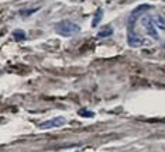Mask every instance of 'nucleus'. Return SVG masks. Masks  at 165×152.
<instances>
[{"instance_id":"obj_1","label":"nucleus","mask_w":165,"mask_h":152,"mask_svg":"<svg viewBox=\"0 0 165 152\" xmlns=\"http://www.w3.org/2000/svg\"><path fill=\"white\" fill-rule=\"evenodd\" d=\"M55 30H56L58 34H61L63 37H71V35H75V34H78L80 31V27L78 24L69 21V20H63V21L55 25Z\"/></svg>"},{"instance_id":"obj_2","label":"nucleus","mask_w":165,"mask_h":152,"mask_svg":"<svg viewBox=\"0 0 165 152\" xmlns=\"http://www.w3.org/2000/svg\"><path fill=\"white\" fill-rule=\"evenodd\" d=\"M66 123V120L63 117H55L52 120H48L45 123H41L38 127L39 130H49V128H58V127H62L63 124Z\"/></svg>"},{"instance_id":"obj_3","label":"nucleus","mask_w":165,"mask_h":152,"mask_svg":"<svg viewBox=\"0 0 165 152\" xmlns=\"http://www.w3.org/2000/svg\"><path fill=\"white\" fill-rule=\"evenodd\" d=\"M142 25L145 27L147 32H148L154 40H158V38H159L157 30H155V24H154V21H152L151 17H144V18H142Z\"/></svg>"},{"instance_id":"obj_4","label":"nucleus","mask_w":165,"mask_h":152,"mask_svg":"<svg viewBox=\"0 0 165 152\" xmlns=\"http://www.w3.org/2000/svg\"><path fill=\"white\" fill-rule=\"evenodd\" d=\"M149 8H151V6H149V4H142V6H138V7L135 8L133 13H131V16H130V21H128L130 27H133V25H134L135 20H137V17L141 16L144 11H147V10H149Z\"/></svg>"},{"instance_id":"obj_5","label":"nucleus","mask_w":165,"mask_h":152,"mask_svg":"<svg viewBox=\"0 0 165 152\" xmlns=\"http://www.w3.org/2000/svg\"><path fill=\"white\" fill-rule=\"evenodd\" d=\"M127 40H128V44H130L131 47H140L142 44H147V41L142 40L141 37H138L134 31L128 32V38H127Z\"/></svg>"},{"instance_id":"obj_6","label":"nucleus","mask_w":165,"mask_h":152,"mask_svg":"<svg viewBox=\"0 0 165 152\" xmlns=\"http://www.w3.org/2000/svg\"><path fill=\"white\" fill-rule=\"evenodd\" d=\"M152 18V21H154V24L157 25L158 28H161V30H164L165 31V18L162 16H159V14H157V16L151 17Z\"/></svg>"},{"instance_id":"obj_7","label":"nucleus","mask_w":165,"mask_h":152,"mask_svg":"<svg viewBox=\"0 0 165 152\" xmlns=\"http://www.w3.org/2000/svg\"><path fill=\"white\" fill-rule=\"evenodd\" d=\"M102 17H103V8H97V11H96V14L93 17V21H92V27L99 25V23L102 21Z\"/></svg>"},{"instance_id":"obj_8","label":"nucleus","mask_w":165,"mask_h":152,"mask_svg":"<svg viewBox=\"0 0 165 152\" xmlns=\"http://www.w3.org/2000/svg\"><path fill=\"white\" fill-rule=\"evenodd\" d=\"M111 34H113V28H111L110 25L109 27H103L102 30L97 32V35H99L100 38H103V37H110Z\"/></svg>"},{"instance_id":"obj_9","label":"nucleus","mask_w":165,"mask_h":152,"mask_svg":"<svg viewBox=\"0 0 165 152\" xmlns=\"http://www.w3.org/2000/svg\"><path fill=\"white\" fill-rule=\"evenodd\" d=\"M14 38H16L17 41H21L25 38V34H24V31H21V30H17V31L14 32Z\"/></svg>"},{"instance_id":"obj_10","label":"nucleus","mask_w":165,"mask_h":152,"mask_svg":"<svg viewBox=\"0 0 165 152\" xmlns=\"http://www.w3.org/2000/svg\"><path fill=\"white\" fill-rule=\"evenodd\" d=\"M78 114L80 116V117H89V118H90V117H93V113H92V111H86V110H79Z\"/></svg>"},{"instance_id":"obj_11","label":"nucleus","mask_w":165,"mask_h":152,"mask_svg":"<svg viewBox=\"0 0 165 152\" xmlns=\"http://www.w3.org/2000/svg\"><path fill=\"white\" fill-rule=\"evenodd\" d=\"M34 11H37V8H32V10H21L20 14H21V16H30V14H32Z\"/></svg>"}]
</instances>
